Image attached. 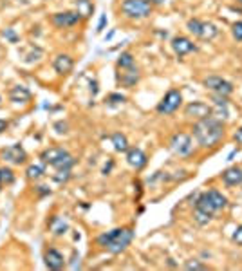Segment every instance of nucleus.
<instances>
[{
    "label": "nucleus",
    "mask_w": 242,
    "mask_h": 271,
    "mask_svg": "<svg viewBox=\"0 0 242 271\" xmlns=\"http://www.w3.org/2000/svg\"><path fill=\"white\" fill-rule=\"evenodd\" d=\"M127 163L130 165L132 168H136V170H143L148 163V157L139 147H132L127 150Z\"/></svg>",
    "instance_id": "4468645a"
},
{
    "label": "nucleus",
    "mask_w": 242,
    "mask_h": 271,
    "mask_svg": "<svg viewBox=\"0 0 242 271\" xmlns=\"http://www.w3.org/2000/svg\"><path fill=\"white\" fill-rule=\"evenodd\" d=\"M6 128H8V121H6V120H0V134H2V132L6 130Z\"/></svg>",
    "instance_id": "e433bc0d"
},
{
    "label": "nucleus",
    "mask_w": 242,
    "mask_h": 271,
    "mask_svg": "<svg viewBox=\"0 0 242 271\" xmlns=\"http://www.w3.org/2000/svg\"><path fill=\"white\" fill-rule=\"evenodd\" d=\"M105 25H107V15L103 13V15L99 16V22H98V28H96V33H98V35H99V33H103Z\"/></svg>",
    "instance_id": "72a5a7b5"
},
{
    "label": "nucleus",
    "mask_w": 242,
    "mask_h": 271,
    "mask_svg": "<svg viewBox=\"0 0 242 271\" xmlns=\"http://www.w3.org/2000/svg\"><path fill=\"white\" fill-rule=\"evenodd\" d=\"M51 22L58 29H67V28H74L76 24H79V22H82V16L78 15V11H60L51 16Z\"/></svg>",
    "instance_id": "9d476101"
},
{
    "label": "nucleus",
    "mask_w": 242,
    "mask_h": 271,
    "mask_svg": "<svg viewBox=\"0 0 242 271\" xmlns=\"http://www.w3.org/2000/svg\"><path fill=\"white\" fill-rule=\"evenodd\" d=\"M18 2H20V0H18ZM22 2H25V0H22Z\"/></svg>",
    "instance_id": "79ce46f5"
},
{
    "label": "nucleus",
    "mask_w": 242,
    "mask_h": 271,
    "mask_svg": "<svg viewBox=\"0 0 242 271\" xmlns=\"http://www.w3.org/2000/svg\"><path fill=\"white\" fill-rule=\"evenodd\" d=\"M15 183V172L9 167H0V190Z\"/></svg>",
    "instance_id": "5701e85b"
},
{
    "label": "nucleus",
    "mask_w": 242,
    "mask_h": 271,
    "mask_svg": "<svg viewBox=\"0 0 242 271\" xmlns=\"http://www.w3.org/2000/svg\"><path fill=\"white\" fill-rule=\"evenodd\" d=\"M154 6L148 0H123L121 2V13L130 20H143L152 15Z\"/></svg>",
    "instance_id": "39448f33"
},
{
    "label": "nucleus",
    "mask_w": 242,
    "mask_h": 271,
    "mask_svg": "<svg viewBox=\"0 0 242 271\" xmlns=\"http://www.w3.org/2000/svg\"><path fill=\"white\" fill-rule=\"evenodd\" d=\"M194 140L201 148H213L224 140V123L217 116H208L194 123Z\"/></svg>",
    "instance_id": "f257e3e1"
},
{
    "label": "nucleus",
    "mask_w": 242,
    "mask_h": 271,
    "mask_svg": "<svg viewBox=\"0 0 242 271\" xmlns=\"http://www.w3.org/2000/svg\"><path fill=\"white\" fill-rule=\"evenodd\" d=\"M233 141L237 145H242V127H238L237 130H235V134H233Z\"/></svg>",
    "instance_id": "f704fd0d"
},
{
    "label": "nucleus",
    "mask_w": 242,
    "mask_h": 271,
    "mask_svg": "<svg viewBox=\"0 0 242 271\" xmlns=\"http://www.w3.org/2000/svg\"><path fill=\"white\" fill-rule=\"evenodd\" d=\"M231 35H233V38L237 42H242V20L235 22V24L231 25Z\"/></svg>",
    "instance_id": "2f4dec72"
},
{
    "label": "nucleus",
    "mask_w": 242,
    "mask_h": 271,
    "mask_svg": "<svg viewBox=\"0 0 242 271\" xmlns=\"http://www.w3.org/2000/svg\"><path fill=\"white\" fill-rule=\"evenodd\" d=\"M219 35V29L215 24H211V22H203L201 24V31H199L197 38L199 40H204V42H211L215 40Z\"/></svg>",
    "instance_id": "6ab92c4d"
},
{
    "label": "nucleus",
    "mask_w": 242,
    "mask_h": 271,
    "mask_svg": "<svg viewBox=\"0 0 242 271\" xmlns=\"http://www.w3.org/2000/svg\"><path fill=\"white\" fill-rule=\"evenodd\" d=\"M194 219H195V223H197L199 226H204V224H208L211 219H213V215H208V213H204V211L195 210L194 211Z\"/></svg>",
    "instance_id": "a878e982"
},
{
    "label": "nucleus",
    "mask_w": 242,
    "mask_h": 271,
    "mask_svg": "<svg viewBox=\"0 0 242 271\" xmlns=\"http://www.w3.org/2000/svg\"><path fill=\"white\" fill-rule=\"evenodd\" d=\"M231 240H233L237 246H242V224H240V226L235 228L233 235H231Z\"/></svg>",
    "instance_id": "473e14b6"
},
{
    "label": "nucleus",
    "mask_w": 242,
    "mask_h": 271,
    "mask_svg": "<svg viewBox=\"0 0 242 271\" xmlns=\"http://www.w3.org/2000/svg\"><path fill=\"white\" fill-rule=\"evenodd\" d=\"M228 206V197L223 196V192L211 190L203 192V194H199L197 199H195V210H201L208 215H215L217 211L224 210Z\"/></svg>",
    "instance_id": "20e7f679"
},
{
    "label": "nucleus",
    "mask_w": 242,
    "mask_h": 271,
    "mask_svg": "<svg viewBox=\"0 0 242 271\" xmlns=\"http://www.w3.org/2000/svg\"><path fill=\"white\" fill-rule=\"evenodd\" d=\"M203 87L211 91V94H221V96H230L233 94V84L224 80L223 76L211 74L203 80Z\"/></svg>",
    "instance_id": "6e6552de"
},
{
    "label": "nucleus",
    "mask_w": 242,
    "mask_h": 271,
    "mask_svg": "<svg viewBox=\"0 0 242 271\" xmlns=\"http://www.w3.org/2000/svg\"><path fill=\"white\" fill-rule=\"evenodd\" d=\"M112 36H114V29H112V31H111V33H109V35H107V36H105V42H107V40H111Z\"/></svg>",
    "instance_id": "58836bf2"
},
{
    "label": "nucleus",
    "mask_w": 242,
    "mask_h": 271,
    "mask_svg": "<svg viewBox=\"0 0 242 271\" xmlns=\"http://www.w3.org/2000/svg\"><path fill=\"white\" fill-rule=\"evenodd\" d=\"M111 141H112V145H114L116 152H127L128 148H130V147H128L127 136L121 134V132H114V134H112V138H111Z\"/></svg>",
    "instance_id": "4be33fe9"
},
{
    "label": "nucleus",
    "mask_w": 242,
    "mask_h": 271,
    "mask_svg": "<svg viewBox=\"0 0 242 271\" xmlns=\"http://www.w3.org/2000/svg\"><path fill=\"white\" fill-rule=\"evenodd\" d=\"M38 192H40V196H47V194H51V190H49L47 186H38Z\"/></svg>",
    "instance_id": "c9c22d12"
},
{
    "label": "nucleus",
    "mask_w": 242,
    "mask_h": 271,
    "mask_svg": "<svg viewBox=\"0 0 242 271\" xmlns=\"http://www.w3.org/2000/svg\"><path fill=\"white\" fill-rule=\"evenodd\" d=\"M52 67H55V71L60 76H67L72 71V67H74V60L69 55L60 52V55L55 56V60H52Z\"/></svg>",
    "instance_id": "2eb2a0df"
},
{
    "label": "nucleus",
    "mask_w": 242,
    "mask_h": 271,
    "mask_svg": "<svg viewBox=\"0 0 242 271\" xmlns=\"http://www.w3.org/2000/svg\"><path fill=\"white\" fill-rule=\"evenodd\" d=\"M168 148L177 157H188L194 152V138L186 132H175L168 141Z\"/></svg>",
    "instance_id": "423d86ee"
},
{
    "label": "nucleus",
    "mask_w": 242,
    "mask_h": 271,
    "mask_svg": "<svg viewBox=\"0 0 242 271\" xmlns=\"http://www.w3.org/2000/svg\"><path fill=\"white\" fill-rule=\"evenodd\" d=\"M127 101V98H125L123 94H119V92H112V94L107 96V103L109 105H121Z\"/></svg>",
    "instance_id": "c756f323"
},
{
    "label": "nucleus",
    "mask_w": 242,
    "mask_h": 271,
    "mask_svg": "<svg viewBox=\"0 0 242 271\" xmlns=\"http://www.w3.org/2000/svg\"><path fill=\"white\" fill-rule=\"evenodd\" d=\"M45 176V165L44 163H33L25 168V177L29 181H38Z\"/></svg>",
    "instance_id": "aec40b11"
},
{
    "label": "nucleus",
    "mask_w": 242,
    "mask_h": 271,
    "mask_svg": "<svg viewBox=\"0 0 242 271\" xmlns=\"http://www.w3.org/2000/svg\"><path fill=\"white\" fill-rule=\"evenodd\" d=\"M2 38H6V40L11 42V44H16V42H18V35H16L15 29H11V28L2 31Z\"/></svg>",
    "instance_id": "7c9ffc66"
},
{
    "label": "nucleus",
    "mask_w": 242,
    "mask_h": 271,
    "mask_svg": "<svg viewBox=\"0 0 242 271\" xmlns=\"http://www.w3.org/2000/svg\"><path fill=\"white\" fill-rule=\"evenodd\" d=\"M237 2H238V4H240V6H242V0H237Z\"/></svg>",
    "instance_id": "ea45409f"
},
{
    "label": "nucleus",
    "mask_w": 242,
    "mask_h": 271,
    "mask_svg": "<svg viewBox=\"0 0 242 271\" xmlns=\"http://www.w3.org/2000/svg\"><path fill=\"white\" fill-rule=\"evenodd\" d=\"M132 240H134V230L132 228H114V230L98 235L96 242L112 255H119L130 246Z\"/></svg>",
    "instance_id": "f03ea898"
},
{
    "label": "nucleus",
    "mask_w": 242,
    "mask_h": 271,
    "mask_svg": "<svg viewBox=\"0 0 242 271\" xmlns=\"http://www.w3.org/2000/svg\"><path fill=\"white\" fill-rule=\"evenodd\" d=\"M221 179L226 186H240L242 184V168L230 167L221 174Z\"/></svg>",
    "instance_id": "dca6fc26"
},
{
    "label": "nucleus",
    "mask_w": 242,
    "mask_h": 271,
    "mask_svg": "<svg viewBox=\"0 0 242 271\" xmlns=\"http://www.w3.org/2000/svg\"><path fill=\"white\" fill-rule=\"evenodd\" d=\"M49 228H51V231L55 233V235H64V233H67L69 230V224L65 223V221H62L60 217H52L51 223H49Z\"/></svg>",
    "instance_id": "b1692460"
},
{
    "label": "nucleus",
    "mask_w": 242,
    "mask_h": 271,
    "mask_svg": "<svg viewBox=\"0 0 242 271\" xmlns=\"http://www.w3.org/2000/svg\"><path fill=\"white\" fill-rule=\"evenodd\" d=\"M76 11L78 15L82 16V20L84 18H89V16L94 13V4H92V0H76Z\"/></svg>",
    "instance_id": "412c9836"
},
{
    "label": "nucleus",
    "mask_w": 242,
    "mask_h": 271,
    "mask_svg": "<svg viewBox=\"0 0 242 271\" xmlns=\"http://www.w3.org/2000/svg\"><path fill=\"white\" fill-rule=\"evenodd\" d=\"M9 100L13 103H28L31 100V92H29L28 87L24 85H15V87L9 91Z\"/></svg>",
    "instance_id": "a211bd4d"
},
{
    "label": "nucleus",
    "mask_w": 242,
    "mask_h": 271,
    "mask_svg": "<svg viewBox=\"0 0 242 271\" xmlns=\"http://www.w3.org/2000/svg\"><path fill=\"white\" fill-rule=\"evenodd\" d=\"M0 105H2V96H0Z\"/></svg>",
    "instance_id": "a19ab883"
},
{
    "label": "nucleus",
    "mask_w": 242,
    "mask_h": 271,
    "mask_svg": "<svg viewBox=\"0 0 242 271\" xmlns=\"http://www.w3.org/2000/svg\"><path fill=\"white\" fill-rule=\"evenodd\" d=\"M0 157L9 165H24L25 159H28V152H25V148L20 143H15L6 147L4 150L0 152Z\"/></svg>",
    "instance_id": "1a4fd4ad"
},
{
    "label": "nucleus",
    "mask_w": 242,
    "mask_h": 271,
    "mask_svg": "<svg viewBox=\"0 0 242 271\" xmlns=\"http://www.w3.org/2000/svg\"><path fill=\"white\" fill-rule=\"evenodd\" d=\"M121 71H125V72L121 76H118L119 85H121V87H125V89H132L139 82V71H138V67L134 65V67L121 69Z\"/></svg>",
    "instance_id": "f3484780"
},
{
    "label": "nucleus",
    "mask_w": 242,
    "mask_h": 271,
    "mask_svg": "<svg viewBox=\"0 0 242 271\" xmlns=\"http://www.w3.org/2000/svg\"><path fill=\"white\" fill-rule=\"evenodd\" d=\"M40 159L44 165H49L55 170H72L76 165V157L71 156L65 148L62 147H49L40 154Z\"/></svg>",
    "instance_id": "7ed1b4c3"
},
{
    "label": "nucleus",
    "mask_w": 242,
    "mask_h": 271,
    "mask_svg": "<svg viewBox=\"0 0 242 271\" xmlns=\"http://www.w3.org/2000/svg\"><path fill=\"white\" fill-rule=\"evenodd\" d=\"M44 262H45V266H47L49 269H52V271H60V269H64V267H65L64 255H62V253H60L56 248H49V250H45Z\"/></svg>",
    "instance_id": "ddd939ff"
},
{
    "label": "nucleus",
    "mask_w": 242,
    "mask_h": 271,
    "mask_svg": "<svg viewBox=\"0 0 242 271\" xmlns=\"http://www.w3.org/2000/svg\"><path fill=\"white\" fill-rule=\"evenodd\" d=\"M181 105H183V94H181V91H179V89H170V91L163 96V100L157 103L155 111L161 116H170V114H174Z\"/></svg>",
    "instance_id": "0eeeda50"
},
{
    "label": "nucleus",
    "mask_w": 242,
    "mask_h": 271,
    "mask_svg": "<svg viewBox=\"0 0 242 271\" xmlns=\"http://www.w3.org/2000/svg\"><path fill=\"white\" fill-rule=\"evenodd\" d=\"M134 65H136V60H134V55H132V52L125 51L119 55V58H118L119 69H130V67H134Z\"/></svg>",
    "instance_id": "393cba45"
},
{
    "label": "nucleus",
    "mask_w": 242,
    "mask_h": 271,
    "mask_svg": "<svg viewBox=\"0 0 242 271\" xmlns=\"http://www.w3.org/2000/svg\"><path fill=\"white\" fill-rule=\"evenodd\" d=\"M52 179L58 184H64L71 179V170H56V174L52 176Z\"/></svg>",
    "instance_id": "c85d7f7f"
},
{
    "label": "nucleus",
    "mask_w": 242,
    "mask_h": 271,
    "mask_svg": "<svg viewBox=\"0 0 242 271\" xmlns=\"http://www.w3.org/2000/svg\"><path fill=\"white\" fill-rule=\"evenodd\" d=\"M201 24H203V20H199V18H190V20L186 22V29L194 36H197L199 31H201Z\"/></svg>",
    "instance_id": "cd10ccee"
},
{
    "label": "nucleus",
    "mask_w": 242,
    "mask_h": 271,
    "mask_svg": "<svg viewBox=\"0 0 242 271\" xmlns=\"http://www.w3.org/2000/svg\"><path fill=\"white\" fill-rule=\"evenodd\" d=\"M184 267L186 269H194V271H204V269H208V266L206 264H203V262H199L197 259H190V260H186L184 262Z\"/></svg>",
    "instance_id": "bb28decb"
},
{
    "label": "nucleus",
    "mask_w": 242,
    "mask_h": 271,
    "mask_svg": "<svg viewBox=\"0 0 242 271\" xmlns=\"http://www.w3.org/2000/svg\"><path fill=\"white\" fill-rule=\"evenodd\" d=\"M184 116L186 118H190V120H204V118H208V116H213V109L210 107V105L203 103V101H192V103H188L186 107H184Z\"/></svg>",
    "instance_id": "9b49d317"
},
{
    "label": "nucleus",
    "mask_w": 242,
    "mask_h": 271,
    "mask_svg": "<svg viewBox=\"0 0 242 271\" xmlns=\"http://www.w3.org/2000/svg\"><path fill=\"white\" fill-rule=\"evenodd\" d=\"M148 2H150L152 6H161L165 2V0H148Z\"/></svg>",
    "instance_id": "4c0bfd02"
},
{
    "label": "nucleus",
    "mask_w": 242,
    "mask_h": 271,
    "mask_svg": "<svg viewBox=\"0 0 242 271\" xmlns=\"http://www.w3.org/2000/svg\"><path fill=\"white\" fill-rule=\"evenodd\" d=\"M172 49H174V52L179 56V58H183V56L197 51V45H195L194 40H190L188 36L179 35V36H174V38H172Z\"/></svg>",
    "instance_id": "f8f14e48"
}]
</instances>
